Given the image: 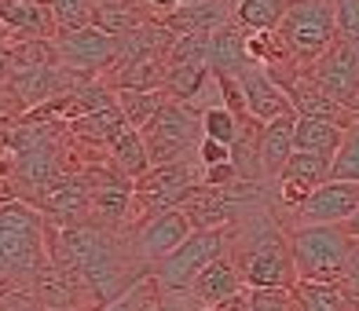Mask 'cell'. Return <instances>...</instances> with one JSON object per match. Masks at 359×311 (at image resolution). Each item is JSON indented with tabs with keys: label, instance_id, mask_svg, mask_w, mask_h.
I'll list each match as a JSON object with an SVG mask.
<instances>
[{
	"label": "cell",
	"instance_id": "18",
	"mask_svg": "<svg viewBox=\"0 0 359 311\" xmlns=\"http://www.w3.org/2000/svg\"><path fill=\"white\" fill-rule=\"evenodd\" d=\"M209 67H213V74H231V77H238L242 70L250 67L246 29L238 26V19H231L227 26H220L217 34L209 37Z\"/></svg>",
	"mask_w": 359,
	"mask_h": 311
},
{
	"label": "cell",
	"instance_id": "42",
	"mask_svg": "<svg viewBox=\"0 0 359 311\" xmlns=\"http://www.w3.org/2000/svg\"><path fill=\"white\" fill-rule=\"evenodd\" d=\"M352 113H355V121H359V99H355V106H352Z\"/></svg>",
	"mask_w": 359,
	"mask_h": 311
},
{
	"label": "cell",
	"instance_id": "38",
	"mask_svg": "<svg viewBox=\"0 0 359 311\" xmlns=\"http://www.w3.org/2000/svg\"><path fill=\"white\" fill-rule=\"evenodd\" d=\"M15 176V154L0 143V179H11Z\"/></svg>",
	"mask_w": 359,
	"mask_h": 311
},
{
	"label": "cell",
	"instance_id": "11",
	"mask_svg": "<svg viewBox=\"0 0 359 311\" xmlns=\"http://www.w3.org/2000/svg\"><path fill=\"white\" fill-rule=\"evenodd\" d=\"M359 209V184H345V179H330V184L316 187L308 194V202L293 212L297 223H341L345 227Z\"/></svg>",
	"mask_w": 359,
	"mask_h": 311
},
{
	"label": "cell",
	"instance_id": "39",
	"mask_svg": "<svg viewBox=\"0 0 359 311\" xmlns=\"http://www.w3.org/2000/svg\"><path fill=\"white\" fill-rule=\"evenodd\" d=\"M217 311H253V307H250V293H238L235 300H227V304H220Z\"/></svg>",
	"mask_w": 359,
	"mask_h": 311
},
{
	"label": "cell",
	"instance_id": "2",
	"mask_svg": "<svg viewBox=\"0 0 359 311\" xmlns=\"http://www.w3.org/2000/svg\"><path fill=\"white\" fill-rule=\"evenodd\" d=\"M52 260L48 220L29 202L0 205V289H34V278Z\"/></svg>",
	"mask_w": 359,
	"mask_h": 311
},
{
	"label": "cell",
	"instance_id": "34",
	"mask_svg": "<svg viewBox=\"0 0 359 311\" xmlns=\"http://www.w3.org/2000/svg\"><path fill=\"white\" fill-rule=\"evenodd\" d=\"M198 161H202V169L224 165V161H231V146H224V143H217V139H202V146H198Z\"/></svg>",
	"mask_w": 359,
	"mask_h": 311
},
{
	"label": "cell",
	"instance_id": "15",
	"mask_svg": "<svg viewBox=\"0 0 359 311\" xmlns=\"http://www.w3.org/2000/svg\"><path fill=\"white\" fill-rule=\"evenodd\" d=\"M235 19L231 0H202V4L180 8L176 15H169L165 26L176 37H213L220 26H227Z\"/></svg>",
	"mask_w": 359,
	"mask_h": 311
},
{
	"label": "cell",
	"instance_id": "40",
	"mask_svg": "<svg viewBox=\"0 0 359 311\" xmlns=\"http://www.w3.org/2000/svg\"><path fill=\"white\" fill-rule=\"evenodd\" d=\"M345 231H348V235H352V238L359 242V209H355V216H352V220L345 223Z\"/></svg>",
	"mask_w": 359,
	"mask_h": 311
},
{
	"label": "cell",
	"instance_id": "10",
	"mask_svg": "<svg viewBox=\"0 0 359 311\" xmlns=\"http://www.w3.org/2000/svg\"><path fill=\"white\" fill-rule=\"evenodd\" d=\"M34 293L44 311H100L85 286V278L74 268L59 264V260H48L41 268V275L34 278Z\"/></svg>",
	"mask_w": 359,
	"mask_h": 311
},
{
	"label": "cell",
	"instance_id": "30",
	"mask_svg": "<svg viewBox=\"0 0 359 311\" xmlns=\"http://www.w3.org/2000/svg\"><path fill=\"white\" fill-rule=\"evenodd\" d=\"M161 300V289H158V282L151 275L147 278H140V282L125 293V297H118L114 304H107V307H100V311H147L151 304H158Z\"/></svg>",
	"mask_w": 359,
	"mask_h": 311
},
{
	"label": "cell",
	"instance_id": "12",
	"mask_svg": "<svg viewBox=\"0 0 359 311\" xmlns=\"http://www.w3.org/2000/svg\"><path fill=\"white\" fill-rule=\"evenodd\" d=\"M238 85H242V95H246L250 118L257 125H271V121L286 118V113H293L286 92L275 85V77L264 67H257V62H250V67L238 74Z\"/></svg>",
	"mask_w": 359,
	"mask_h": 311
},
{
	"label": "cell",
	"instance_id": "41",
	"mask_svg": "<svg viewBox=\"0 0 359 311\" xmlns=\"http://www.w3.org/2000/svg\"><path fill=\"white\" fill-rule=\"evenodd\" d=\"M191 4H202V0H180V8H191Z\"/></svg>",
	"mask_w": 359,
	"mask_h": 311
},
{
	"label": "cell",
	"instance_id": "44",
	"mask_svg": "<svg viewBox=\"0 0 359 311\" xmlns=\"http://www.w3.org/2000/svg\"><path fill=\"white\" fill-rule=\"evenodd\" d=\"M198 311H217V307H198Z\"/></svg>",
	"mask_w": 359,
	"mask_h": 311
},
{
	"label": "cell",
	"instance_id": "22",
	"mask_svg": "<svg viewBox=\"0 0 359 311\" xmlns=\"http://www.w3.org/2000/svg\"><path fill=\"white\" fill-rule=\"evenodd\" d=\"M128 128L133 125L125 121V113L118 110V103H114V106L92 113V118H85V121H74L70 132H74V139H85V143H95V146H107L110 151V143L121 132H128Z\"/></svg>",
	"mask_w": 359,
	"mask_h": 311
},
{
	"label": "cell",
	"instance_id": "20",
	"mask_svg": "<svg viewBox=\"0 0 359 311\" xmlns=\"http://www.w3.org/2000/svg\"><path fill=\"white\" fill-rule=\"evenodd\" d=\"M107 158H110V165L118 169V172H125L133 184L154 169L151 151H147V139H143V132H136V128H128V132H121L118 139H114Z\"/></svg>",
	"mask_w": 359,
	"mask_h": 311
},
{
	"label": "cell",
	"instance_id": "1",
	"mask_svg": "<svg viewBox=\"0 0 359 311\" xmlns=\"http://www.w3.org/2000/svg\"><path fill=\"white\" fill-rule=\"evenodd\" d=\"M227 256L235 260L246 289H293L297 268L290 253V231L275 220V212L264 205L242 216L235 227H227Z\"/></svg>",
	"mask_w": 359,
	"mask_h": 311
},
{
	"label": "cell",
	"instance_id": "7",
	"mask_svg": "<svg viewBox=\"0 0 359 311\" xmlns=\"http://www.w3.org/2000/svg\"><path fill=\"white\" fill-rule=\"evenodd\" d=\"M55 52H59V67H67L70 74L103 77L118 59V37L103 34L100 26H81L55 37Z\"/></svg>",
	"mask_w": 359,
	"mask_h": 311
},
{
	"label": "cell",
	"instance_id": "16",
	"mask_svg": "<svg viewBox=\"0 0 359 311\" xmlns=\"http://www.w3.org/2000/svg\"><path fill=\"white\" fill-rule=\"evenodd\" d=\"M293 132H297V113H286V118L260 125V165H264V179L268 184H279V176L286 169V161L297 154L293 151Z\"/></svg>",
	"mask_w": 359,
	"mask_h": 311
},
{
	"label": "cell",
	"instance_id": "25",
	"mask_svg": "<svg viewBox=\"0 0 359 311\" xmlns=\"http://www.w3.org/2000/svg\"><path fill=\"white\" fill-rule=\"evenodd\" d=\"M330 176H334V158H323V154H293L286 161V169L279 179H290V184H301L308 191H316L323 184H330Z\"/></svg>",
	"mask_w": 359,
	"mask_h": 311
},
{
	"label": "cell",
	"instance_id": "32",
	"mask_svg": "<svg viewBox=\"0 0 359 311\" xmlns=\"http://www.w3.org/2000/svg\"><path fill=\"white\" fill-rule=\"evenodd\" d=\"M334 11H337V34L345 41L359 37V0H334Z\"/></svg>",
	"mask_w": 359,
	"mask_h": 311
},
{
	"label": "cell",
	"instance_id": "36",
	"mask_svg": "<svg viewBox=\"0 0 359 311\" xmlns=\"http://www.w3.org/2000/svg\"><path fill=\"white\" fill-rule=\"evenodd\" d=\"M202 184H205V187H235V184H242V179H238V169L231 165V161H224V165L205 169Z\"/></svg>",
	"mask_w": 359,
	"mask_h": 311
},
{
	"label": "cell",
	"instance_id": "27",
	"mask_svg": "<svg viewBox=\"0 0 359 311\" xmlns=\"http://www.w3.org/2000/svg\"><path fill=\"white\" fill-rule=\"evenodd\" d=\"M242 128H246V125H242L227 106H209V110L202 113V132H205V139H217V143H224V146H235L238 136H242Z\"/></svg>",
	"mask_w": 359,
	"mask_h": 311
},
{
	"label": "cell",
	"instance_id": "31",
	"mask_svg": "<svg viewBox=\"0 0 359 311\" xmlns=\"http://www.w3.org/2000/svg\"><path fill=\"white\" fill-rule=\"evenodd\" d=\"M253 311H297L293 289H246Z\"/></svg>",
	"mask_w": 359,
	"mask_h": 311
},
{
	"label": "cell",
	"instance_id": "3",
	"mask_svg": "<svg viewBox=\"0 0 359 311\" xmlns=\"http://www.w3.org/2000/svg\"><path fill=\"white\" fill-rule=\"evenodd\" d=\"M290 253L297 268V282H330L341 286L355 253V238L341 223H293Z\"/></svg>",
	"mask_w": 359,
	"mask_h": 311
},
{
	"label": "cell",
	"instance_id": "26",
	"mask_svg": "<svg viewBox=\"0 0 359 311\" xmlns=\"http://www.w3.org/2000/svg\"><path fill=\"white\" fill-rule=\"evenodd\" d=\"M293 300H297V311H352L345 289L330 282H297Z\"/></svg>",
	"mask_w": 359,
	"mask_h": 311
},
{
	"label": "cell",
	"instance_id": "45",
	"mask_svg": "<svg viewBox=\"0 0 359 311\" xmlns=\"http://www.w3.org/2000/svg\"><path fill=\"white\" fill-rule=\"evenodd\" d=\"M231 4H235V8H238V4H242V0H231Z\"/></svg>",
	"mask_w": 359,
	"mask_h": 311
},
{
	"label": "cell",
	"instance_id": "23",
	"mask_svg": "<svg viewBox=\"0 0 359 311\" xmlns=\"http://www.w3.org/2000/svg\"><path fill=\"white\" fill-rule=\"evenodd\" d=\"M169 103V92L158 88V92H118V110L125 113V121L143 132L147 125H151L161 110Z\"/></svg>",
	"mask_w": 359,
	"mask_h": 311
},
{
	"label": "cell",
	"instance_id": "6",
	"mask_svg": "<svg viewBox=\"0 0 359 311\" xmlns=\"http://www.w3.org/2000/svg\"><path fill=\"white\" fill-rule=\"evenodd\" d=\"M227 238H231L227 227H220V231H191V238L172 256H165L158 268H151V278L158 282L161 293H187L191 282L213 260L227 256Z\"/></svg>",
	"mask_w": 359,
	"mask_h": 311
},
{
	"label": "cell",
	"instance_id": "33",
	"mask_svg": "<svg viewBox=\"0 0 359 311\" xmlns=\"http://www.w3.org/2000/svg\"><path fill=\"white\" fill-rule=\"evenodd\" d=\"M0 311H44L34 289H0Z\"/></svg>",
	"mask_w": 359,
	"mask_h": 311
},
{
	"label": "cell",
	"instance_id": "14",
	"mask_svg": "<svg viewBox=\"0 0 359 311\" xmlns=\"http://www.w3.org/2000/svg\"><path fill=\"white\" fill-rule=\"evenodd\" d=\"M187 293H191V300L198 304V307H220L227 300H235L238 293H246V282H242L235 260L231 256H220L198 278H194Z\"/></svg>",
	"mask_w": 359,
	"mask_h": 311
},
{
	"label": "cell",
	"instance_id": "37",
	"mask_svg": "<svg viewBox=\"0 0 359 311\" xmlns=\"http://www.w3.org/2000/svg\"><path fill=\"white\" fill-rule=\"evenodd\" d=\"M147 311H198V307H184V300H176V297H169V293H161V300L151 304Z\"/></svg>",
	"mask_w": 359,
	"mask_h": 311
},
{
	"label": "cell",
	"instance_id": "21",
	"mask_svg": "<svg viewBox=\"0 0 359 311\" xmlns=\"http://www.w3.org/2000/svg\"><path fill=\"white\" fill-rule=\"evenodd\" d=\"M341 143H345V128H337L330 121H316V118H297V132H293V151L301 154H323V158H337Z\"/></svg>",
	"mask_w": 359,
	"mask_h": 311
},
{
	"label": "cell",
	"instance_id": "35",
	"mask_svg": "<svg viewBox=\"0 0 359 311\" xmlns=\"http://www.w3.org/2000/svg\"><path fill=\"white\" fill-rule=\"evenodd\" d=\"M341 289H345L352 311H359V242H355V253L348 260V271H345V278H341Z\"/></svg>",
	"mask_w": 359,
	"mask_h": 311
},
{
	"label": "cell",
	"instance_id": "5",
	"mask_svg": "<svg viewBox=\"0 0 359 311\" xmlns=\"http://www.w3.org/2000/svg\"><path fill=\"white\" fill-rule=\"evenodd\" d=\"M143 139H147L154 169L158 165H176V161H191V158H198V146L205 139L202 113H194L187 103L169 99L165 110L143 128Z\"/></svg>",
	"mask_w": 359,
	"mask_h": 311
},
{
	"label": "cell",
	"instance_id": "29",
	"mask_svg": "<svg viewBox=\"0 0 359 311\" xmlns=\"http://www.w3.org/2000/svg\"><path fill=\"white\" fill-rule=\"evenodd\" d=\"M330 179H345V184H359V121L345 132V143L334 158V176Z\"/></svg>",
	"mask_w": 359,
	"mask_h": 311
},
{
	"label": "cell",
	"instance_id": "8",
	"mask_svg": "<svg viewBox=\"0 0 359 311\" xmlns=\"http://www.w3.org/2000/svg\"><path fill=\"white\" fill-rule=\"evenodd\" d=\"M304 74L316 81V88H323L341 106H348V110L355 106V99H359V52L352 41L337 37Z\"/></svg>",
	"mask_w": 359,
	"mask_h": 311
},
{
	"label": "cell",
	"instance_id": "28",
	"mask_svg": "<svg viewBox=\"0 0 359 311\" xmlns=\"http://www.w3.org/2000/svg\"><path fill=\"white\" fill-rule=\"evenodd\" d=\"M48 4H52L59 34H67V29H81V26H92L95 0H48Z\"/></svg>",
	"mask_w": 359,
	"mask_h": 311
},
{
	"label": "cell",
	"instance_id": "9",
	"mask_svg": "<svg viewBox=\"0 0 359 311\" xmlns=\"http://www.w3.org/2000/svg\"><path fill=\"white\" fill-rule=\"evenodd\" d=\"M191 220H187V212L184 209H169V212H161V216L154 220H147L140 231L128 235V245H133V253L140 256V264L143 268H158L165 256H172L180 245H184L191 238Z\"/></svg>",
	"mask_w": 359,
	"mask_h": 311
},
{
	"label": "cell",
	"instance_id": "24",
	"mask_svg": "<svg viewBox=\"0 0 359 311\" xmlns=\"http://www.w3.org/2000/svg\"><path fill=\"white\" fill-rule=\"evenodd\" d=\"M286 8H290V0H242L235 8V19L250 34H275Z\"/></svg>",
	"mask_w": 359,
	"mask_h": 311
},
{
	"label": "cell",
	"instance_id": "17",
	"mask_svg": "<svg viewBox=\"0 0 359 311\" xmlns=\"http://www.w3.org/2000/svg\"><path fill=\"white\" fill-rule=\"evenodd\" d=\"M103 81L114 92H158V88H165V59L114 62L103 74Z\"/></svg>",
	"mask_w": 359,
	"mask_h": 311
},
{
	"label": "cell",
	"instance_id": "19",
	"mask_svg": "<svg viewBox=\"0 0 359 311\" xmlns=\"http://www.w3.org/2000/svg\"><path fill=\"white\" fill-rule=\"evenodd\" d=\"M147 19H154L140 0H95V11H92V26H100L103 34L110 37H128L133 29H140Z\"/></svg>",
	"mask_w": 359,
	"mask_h": 311
},
{
	"label": "cell",
	"instance_id": "13",
	"mask_svg": "<svg viewBox=\"0 0 359 311\" xmlns=\"http://www.w3.org/2000/svg\"><path fill=\"white\" fill-rule=\"evenodd\" d=\"M0 29H8L11 41H19V37L52 41V29L59 34L48 0H0Z\"/></svg>",
	"mask_w": 359,
	"mask_h": 311
},
{
	"label": "cell",
	"instance_id": "4",
	"mask_svg": "<svg viewBox=\"0 0 359 311\" xmlns=\"http://www.w3.org/2000/svg\"><path fill=\"white\" fill-rule=\"evenodd\" d=\"M279 37L286 59L293 67L308 70L312 62L330 48L341 34H337V11H334V0H290V8L283 15Z\"/></svg>",
	"mask_w": 359,
	"mask_h": 311
},
{
	"label": "cell",
	"instance_id": "43",
	"mask_svg": "<svg viewBox=\"0 0 359 311\" xmlns=\"http://www.w3.org/2000/svg\"><path fill=\"white\" fill-rule=\"evenodd\" d=\"M352 44H355V52H359V37H355V41H352Z\"/></svg>",
	"mask_w": 359,
	"mask_h": 311
}]
</instances>
